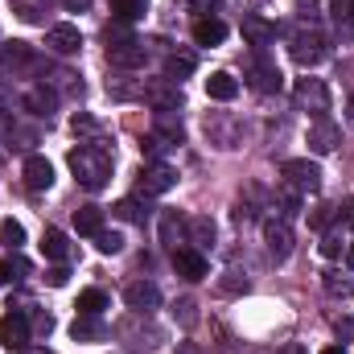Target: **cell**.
I'll return each instance as SVG.
<instances>
[{
  "instance_id": "8d00e7d4",
  "label": "cell",
  "mask_w": 354,
  "mask_h": 354,
  "mask_svg": "<svg viewBox=\"0 0 354 354\" xmlns=\"http://www.w3.org/2000/svg\"><path fill=\"white\" fill-rule=\"evenodd\" d=\"M297 17L301 21H317V0H297Z\"/></svg>"
},
{
  "instance_id": "f1b7e54d",
  "label": "cell",
  "mask_w": 354,
  "mask_h": 354,
  "mask_svg": "<svg viewBox=\"0 0 354 354\" xmlns=\"http://www.w3.org/2000/svg\"><path fill=\"white\" fill-rule=\"evenodd\" d=\"M149 12V0H115V17L120 21H140Z\"/></svg>"
},
{
  "instance_id": "bcb514c9",
  "label": "cell",
  "mask_w": 354,
  "mask_h": 354,
  "mask_svg": "<svg viewBox=\"0 0 354 354\" xmlns=\"http://www.w3.org/2000/svg\"><path fill=\"white\" fill-rule=\"evenodd\" d=\"M8 280H12V268H8V260H0V288H4Z\"/></svg>"
},
{
  "instance_id": "ee69618b",
  "label": "cell",
  "mask_w": 354,
  "mask_h": 354,
  "mask_svg": "<svg viewBox=\"0 0 354 354\" xmlns=\"http://www.w3.org/2000/svg\"><path fill=\"white\" fill-rule=\"evenodd\" d=\"M33 326H37L41 334H50V330H54V317H50V313H37V322H33Z\"/></svg>"
},
{
  "instance_id": "681fc988",
  "label": "cell",
  "mask_w": 354,
  "mask_h": 354,
  "mask_svg": "<svg viewBox=\"0 0 354 354\" xmlns=\"http://www.w3.org/2000/svg\"><path fill=\"white\" fill-rule=\"evenodd\" d=\"M21 354H50V351H46V346H41V351H29V346H25V351H21Z\"/></svg>"
},
{
  "instance_id": "d6986e66",
  "label": "cell",
  "mask_w": 354,
  "mask_h": 354,
  "mask_svg": "<svg viewBox=\"0 0 354 354\" xmlns=\"http://www.w3.org/2000/svg\"><path fill=\"white\" fill-rule=\"evenodd\" d=\"M243 37H248L252 46H268V41H276V25L264 21V17H256V12H248V17H243Z\"/></svg>"
},
{
  "instance_id": "ab89813d",
  "label": "cell",
  "mask_w": 354,
  "mask_h": 354,
  "mask_svg": "<svg viewBox=\"0 0 354 354\" xmlns=\"http://www.w3.org/2000/svg\"><path fill=\"white\" fill-rule=\"evenodd\" d=\"M326 292H334V297H338V292H351V280H346V276H342V280H338V276H326Z\"/></svg>"
},
{
  "instance_id": "cb8c5ba5",
  "label": "cell",
  "mask_w": 354,
  "mask_h": 354,
  "mask_svg": "<svg viewBox=\"0 0 354 354\" xmlns=\"http://www.w3.org/2000/svg\"><path fill=\"white\" fill-rule=\"evenodd\" d=\"M185 231H189V223H185L177 210H165V214H161V243H165V248H174L177 252V243H181Z\"/></svg>"
},
{
  "instance_id": "8fae6325",
  "label": "cell",
  "mask_w": 354,
  "mask_h": 354,
  "mask_svg": "<svg viewBox=\"0 0 354 354\" xmlns=\"http://www.w3.org/2000/svg\"><path fill=\"white\" fill-rule=\"evenodd\" d=\"M338 140H342L338 124H334V120H326V115H317V120H313V128H309V149H313V153H334V149H338Z\"/></svg>"
},
{
  "instance_id": "7bdbcfd3",
  "label": "cell",
  "mask_w": 354,
  "mask_h": 354,
  "mask_svg": "<svg viewBox=\"0 0 354 354\" xmlns=\"http://www.w3.org/2000/svg\"><path fill=\"white\" fill-rule=\"evenodd\" d=\"M62 8H66V12H87L91 0H62Z\"/></svg>"
},
{
  "instance_id": "4dcf8cb0",
  "label": "cell",
  "mask_w": 354,
  "mask_h": 354,
  "mask_svg": "<svg viewBox=\"0 0 354 354\" xmlns=\"http://www.w3.org/2000/svg\"><path fill=\"white\" fill-rule=\"evenodd\" d=\"M0 239H4V248H12V252H17V248L25 243V227H21L17 218H8V223H0Z\"/></svg>"
},
{
  "instance_id": "30bf717a",
  "label": "cell",
  "mask_w": 354,
  "mask_h": 354,
  "mask_svg": "<svg viewBox=\"0 0 354 354\" xmlns=\"http://www.w3.org/2000/svg\"><path fill=\"white\" fill-rule=\"evenodd\" d=\"M292 58H297L301 66H317V62L326 58V37H322V33H301V37H292Z\"/></svg>"
},
{
  "instance_id": "7c38bea8",
  "label": "cell",
  "mask_w": 354,
  "mask_h": 354,
  "mask_svg": "<svg viewBox=\"0 0 354 354\" xmlns=\"http://www.w3.org/2000/svg\"><path fill=\"white\" fill-rule=\"evenodd\" d=\"M174 272L181 280H202L210 268H206V256L198 252V248H177L174 252Z\"/></svg>"
},
{
  "instance_id": "f546056e",
  "label": "cell",
  "mask_w": 354,
  "mask_h": 354,
  "mask_svg": "<svg viewBox=\"0 0 354 354\" xmlns=\"http://www.w3.org/2000/svg\"><path fill=\"white\" fill-rule=\"evenodd\" d=\"M115 214H120L124 223H145V218H149V210H145V206H140L136 198H124V202L115 206Z\"/></svg>"
},
{
  "instance_id": "9a60e30c",
  "label": "cell",
  "mask_w": 354,
  "mask_h": 354,
  "mask_svg": "<svg viewBox=\"0 0 354 354\" xmlns=\"http://www.w3.org/2000/svg\"><path fill=\"white\" fill-rule=\"evenodd\" d=\"M33 62H37V54H33L29 41H4L0 46V66L4 71H21V66H33Z\"/></svg>"
},
{
  "instance_id": "e0dca14e",
  "label": "cell",
  "mask_w": 354,
  "mask_h": 354,
  "mask_svg": "<svg viewBox=\"0 0 354 354\" xmlns=\"http://www.w3.org/2000/svg\"><path fill=\"white\" fill-rule=\"evenodd\" d=\"M194 41L198 46H223L227 41V25L218 17H198L194 21Z\"/></svg>"
},
{
  "instance_id": "8992f818",
  "label": "cell",
  "mask_w": 354,
  "mask_h": 354,
  "mask_svg": "<svg viewBox=\"0 0 354 354\" xmlns=\"http://www.w3.org/2000/svg\"><path fill=\"white\" fill-rule=\"evenodd\" d=\"M264 243H268V256H272L276 264H284V260L292 256V231H288V223H284V218L264 223Z\"/></svg>"
},
{
  "instance_id": "44dd1931",
  "label": "cell",
  "mask_w": 354,
  "mask_h": 354,
  "mask_svg": "<svg viewBox=\"0 0 354 354\" xmlns=\"http://www.w3.org/2000/svg\"><path fill=\"white\" fill-rule=\"evenodd\" d=\"M25 107L33 111V115H50L54 107H58V95L46 87V83H37V87H29L25 91Z\"/></svg>"
},
{
  "instance_id": "5bb4252c",
  "label": "cell",
  "mask_w": 354,
  "mask_h": 354,
  "mask_svg": "<svg viewBox=\"0 0 354 354\" xmlns=\"http://www.w3.org/2000/svg\"><path fill=\"white\" fill-rule=\"evenodd\" d=\"M248 83H252L256 91H264V95H272V91L284 87V79H280L276 62H268V58H256V62H252V71H248Z\"/></svg>"
},
{
  "instance_id": "83f0119b",
  "label": "cell",
  "mask_w": 354,
  "mask_h": 354,
  "mask_svg": "<svg viewBox=\"0 0 354 354\" xmlns=\"http://www.w3.org/2000/svg\"><path fill=\"white\" fill-rule=\"evenodd\" d=\"M79 313H103L107 309V292L103 288H87V292H79V305H75Z\"/></svg>"
},
{
  "instance_id": "603a6c76",
  "label": "cell",
  "mask_w": 354,
  "mask_h": 354,
  "mask_svg": "<svg viewBox=\"0 0 354 354\" xmlns=\"http://www.w3.org/2000/svg\"><path fill=\"white\" fill-rule=\"evenodd\" d=\"M206 95H210V99H218V103L235 99V95H239V83H235V75H227V71H214V75L206 79Z\"/></svg>"
},
{
  "instance_id": "7dc6e473",
  "label": "cell",
  "mask_w": 354,
  "mask_h": 354,
  "mask_svg": "<svg viewBox=\"0 0 354 354\" xmlns=\"http://www.w3.org/2000/svg\"><path fill=\"white\" fill-rule=\"evenodd\" d=\"M322 354H346V346H326Z\"/></svg>"
},
{
  "instance_id": "9c48e42d",
  "label": "cell",
  "mask_w": 354,
  "mask_h": 354,
  "mask_svg": "<svg viewBox=\"0 0 354 354\" xmlns=\"http://www.w3.org/2000/svg\"><path fill=\"white\" fill-rule=\"evenodd\" d=\"M174 181H177V174L165 161H153V165H145V174H140V194H145V198H157V194L174 189Z\"/></svg>"
},
{
  "instance_id": "b9f144b4",
  "label": "cell",
  "mask_w": 354,
  "mask_h": 354,
  "mask_svg": "<svg viewBox=\"0 0 354 354\" xmlns=\"http://www.w3.org/2000/svg\"><path fill=\"white\" fill-rule=\"evenodd\" d=\"M189 8H194V12H202V17H210V12L218 8V0H189Z\"/></svg>"
},
{
  "instance_id": "5b68a950",
  "label": "cell",
  "mask_w": 354,
  "mask_h": 354,
  "mask_svg": "<svg viewBox=\"0 0 354 354\" xmlns=\"http://www.w3.org/2000/svg\"><path fill=\"white\" fill-rule=\"evenodd\" d=\"M145 99L153 103V111H177L181 107V83L153 79V83H145Z\"/></svg>"
},
{
  "instance_id": "f6af8a7d",
  "label": "cell",
  "mask_w": 354,
  "mask_h": 354,
  "mask_svg": "<svg viewBox=\"0 0 354 354\" xmlns=\"http://www.w3.org/2000/svg\"><path fill=\"white\" fill-rule=\"evenodd\" d=\"M338 218H342V223H351V227H354V202H346V206L338 210Z\"/></svg>"
},
{
  "instance_id": "3957f363",
  "label": "cell",
  "mask_w": 354,
  "mask_h": 354,
  "mask_svg": "<svg viewBox=\"0 0 354 354\" xmlns=\"http://www.w3.org/2000/svg\"><path fill=\"white\" fill-rule=\"evenodd\" d=\"M145 41H136V37H128V41H111L107 46V62L115 66V71H140L145 66Z\"/></svg>"
},
{
  "instance_id": "c3c4849f",
  "label": "cell",
  "mask_w": 354,
  "mask_h": 354,
  "mask_svg": "<svg viewBox=\"0 0 354 354\" xmlns=\"http://www.w3.org/2000/svg\"><path fill=\"white\" fill-rule=\"evenodd\" d=\"M346 264L354 268V243H351V248H346Z\"/></svg>"
},
{
  "instance_id": "4316f807",
  "label": "cell",
  "mask_w": 354,
  "mask_h": 354,
  "mask_svg": "<svg viewBox=\"0 0 354 354\" xmlns=\"http://www.w3.org/2000/svg\"><path fill=\"white\" fill-rule=\"evenodd\" d=\"M189 243L202 252V248H210L214 243V223L210 218H189Z\"/></svg>"
},
{
  "instance_id": "d4e9b609",
  "label": "cell",
  "mask_w": 354,
  "mask_h": 354,
  "mask_svg": "<svg viewBox=\"0 0 354 354\" xmlns=\"http://www.w3.org/2000/svg\"><path fill=\"white\" fill-rule=\"evenodd\" d=\"M75 231L95 239V235L103 231V210H99V206H79V210H75Z\"/></svg>"
},
{
  "instance_id": "7402d4cb",
  "label": "cell",
  "mask_w": 354,
  "mask_h": 354,
  "mask_svg": "<svg viewBox=\"0 0 354 354\" xmlns=\"http://www.w3.org/2000/svg\"><path fill=\"white\" fill-rule=\"evenodd\" d=\"M71 334H75V342H95V338L107 334V326L99 322V313H79L75 326H71Z\"/></svg>"
},
{
  "instance_id": "484cf974",
  "label": "cell",
  "mask_w": 354,
  "mask_h": 354,
  "mask_svg": "<svg viewBox=\"0 0 354 354\" xmlns=\"http://www.w3.org/2000/svg\"><path fill=\"white\" fill-rule=\"evenodd\" d=\"M189 75H194V54H169V58H165V79L181 83V79H189Z\"/></svg>"
},
{
  "instance_id": "2e32d148",
  "label": "cell",
  "mask_w": 354,
  "mask_h": 354,
  "mask_svg": "<svg viewBox=\"0 0 354 354\" xmlns=\"http://www.w3.org/2000/svg\"><path fill=\"white\" fill-rule=\"evenodd\" d=\"M25 185H29L33 194L50 189V185H54V165H50L46 157H37V153H33V157L25 161Z\"/></svg>"
},
{
  "instance_id": "4fadbf2b",
  "label": "cell",
  "mask_w": 354,
  "mask_h": 354,
  "mask_svg": "<svg viewBox=\"0 0 354 354\" xmlns=\"http://www.w3.org/2000/svg\"><path fill=\"white\" fill-rule=\"evenodd\" d=\"M46 46L54 54H79L83 50V33H79V25H54L46 33Z\"/></svg>"
},
{
  "instance_id": "e575fe53",
  "label": "cell",
  "mask_w": 354,
  "mask_h": 354,
  "mask_svg": "<svg viewBox=\"0 0 354 354\" xmlns=\"http://www.w3.org/2000/svg\"><path fill=\"white\" fill-rule=\"evenodd\" d=\"M297 210H301V198H297L292 189H280V214H284V218H292Z\"/></svg>"
},
{
  "instance_id": "60d3db41",
  "label": "cell",
  "mask_w": 354,
  "mask_h": 354,
  "mask_svg": "<svg viewBox=\"0 0 354 354\" xmlns=\"http://www.w3.org/2000/svg\"><path fill=\"white\" fill-rule=\"evenodd\" d=\"M46 280H50L54 288H62V284L71 280V272H66V268H54V272H46Z\"/></svg>"
},
{
  "instance_id": "1f68e13d",
  "label": "cell",
  "mask_w": 354,
  "mask_h": 354,
  "mask_svg": "<svg viewBox=\"0 0 354 354\" xmlns=\"http://www.w3.org/2000/svg\"><path fill=\"white\" fill-rule=\"evenodd\" d=\"M95 248H99L103 256H120V252H124V235H115V231H99V235H95Z\"/></svg>"
},
{
  "instance_id": "ffe728a7",
  "label": "cell",
  "mask_w": 354,
  "mask_h": 354,
  "mask_svg": "<svg viewBox=\"0 0 354 354\" xmlns=\"http://www.w3.org/2000/svg\"><path fill=\"white\" fill-rule=\"evenodd\" d=\"M153 128H157V136L165 145H181L185 140V128H181V120H177L174 111H153Z\"/></svg>"
},
{
  "instance_id": "d590c367",
  "label": "cell",
  "mask_w": 354,
  "mask_h": 354,
  "mask_svg": "<svg viewBox=\"0 0 354 354\" xmlns=\"http://www.w3.org/2000/svg\"><path fill=\"white\" fill-rule=\"evenodd\" d=\"M322 256H326V260H338V256H342V243H338L334 235H326V239H322Z\"/></svg>"
},
{
  "instance_id": "d6a6232c",
  "label": "cell",
  "mask_w": 354,
  "mask_h": 354,
  "mask_svg": "<svg viewBox=\"0 0 354 354\" xmlns=\"http://www.w3.org/2000/svg\"><path fill=\"white\" fill-rule=\"evenodd\" d=\"M330 17L338 25H354V0H330Z\"/></svg>"
},
{
  "instance_id": "f907efd6",
  "label": "cell",
  "mask_w": 354,
  "mask_h": 354,
  "mask_svg": "<svg viewBox=\"0 0 354 354\" xmlns=\"http://www.w3.org/2000/svg\"><path fill=\"white\" fill-rule=\"evenodd\" d=\"M284 354H305V351H301V346H288V351H284Z\"/></svg>"
},
{
  "instance_id": "7a4b0ae2",
  "label": "cell",
  "mask_w": 354,
  "mask_h": 354,
  "mask_svg": "<svg viewBox=\"0 0 354 354\" xmlns=\"http://www.w3.org/2000/svg\"><path fill=\"white\" fill-rule=\"evenodd\" d=\"M284 177H288L292 189H305V194H317V189H322V165L309 161V157L284 161Z\"/></svg>"
},
{
  "instance_id": "6da1fadb",
  "label": "cell",
  "mask_w": 354,
  "mask_h": 354,
  "mask_svg": "<svg viewBox=\"0 0 354 354\" xmlns=\"http://www.w3.org/2000/svg\"><path fill=\"white\" fill-rule=\"evenodd\" d=\"M71 169L87 189H103L111 177V157L99 145H79V149H71Z\"/></svg>"
},
{
  "instance_id": "74e56055",
  "label": "cell",
  "mask_w": 354,
  "mask_h": 354,
  "mask_svg": "<svg viewBox=\"0 0 354 354\" xmlns=\"http://www.w3.org/2000/svg\"><path fill=\"white\" fill-rule=\"evenodd\" d=\"M71 124H75V132H99V124H95V120H91V115H83V111H79V115H75V120H71Z\"/></svg>"
},
{
  "instance_id": "52a82bcc",
  "label": "cell",
  "mask_w": 354,
  "mask_h": 354,
  "mask_svg": "<svg viewBox=\"0 0 354 354\" xmlns=\"http://www.w3.org/2000/svg\"><path fill=\"white\" fill-rule=\"evenodd\" d=\"M292 95H297V103H301V107H309V111H317V115H326V111H330V91H326L322 79H297Z\"/></svg>"
},
{
  "instance_id": "f35d334b",
  "label": "cell",
  "mask_w": 354,
  "mask_h": 354,
  "mask_svg": "<svg viewBox=\"0 0 354 354\" xmlns=\"http://www.w3.org/2000/svg\"><path fill=\"white\" fill-rule=\"evenodd\" d=\"M330 218H334V206H317V210L309 214V223H313V227H326Z\"/></svg>"
},
{
  "instance_id": "ba28073f",
  "label": "cell",
  "mask_w": 354,
  "mask_h": 354,
  "mask_svg": "<svg viewBox=\"0 0 354 354\" xmlns=\"http://www.w3.org/2000/svg\"><path fill=\"white\" fill-rule=\"evenodd\" d=\"M124 301H128V309H136V313H153V309L161 305V288H157L153 280H132V284L124 288Z\"/></svg>"
},
{
  "instance_id": "ac0fdd59",
  "label": "cell",
  "mask_w": 354,
  "mask_h": 354,
  "mask_svg": "<svg viewBox=\"0 0 354 354\" xmlns=\"http://www.w3.org/2000/svg\"><path fill=\"white\" fill-rule=\"evenodd\" d=\"M37 248H41V256H46V260H58V264H62V260L71 256V239H66V235H62L58 227H46V231H41V243H37Z\"/></svg>"
},
{
  "instance_id": "836d02e7",
  "label": "cell",
  "mask_w": 354,
  "mask_h": 354,
  "mask_svg": "<svg viewBox=\"0 0 354 354\" xmlns=\"http://www.w3.org/2000/svg\"><path fill=\"white\" fill-rule=\"evenodd\" d=\"M140 149H145V157H149V161H161V153H165V140L153 132V136H145V140H140Z\"/></svg>"
},
{
  "instance_id": "277c9868",
  "label": "cell",
  "mask_w": 354,
  "mask_h": 354,
  "mask_svg": "<svg viewBox=\"0 0 354 354\" xmlns=\"http://www.w3.org/2000/svg\"><path fill=\"white\" fill-rule=\"evenodd\" d=\"M0 346L4 351H25L29 346V317L21 309H12V313L0 317Z\"/></svg>"
}]
</instances>
